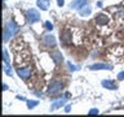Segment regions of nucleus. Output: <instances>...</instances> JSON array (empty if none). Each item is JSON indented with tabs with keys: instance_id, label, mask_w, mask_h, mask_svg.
<instances>
[{
	"instance_id": "6",
	"label": "nucleus",
	"mask_w": 124,
	"mask_h": 117,
	"mask_svg": "<svg viewBox=\"0 0 124 117\" xmlns=\"http://www.w3.org/2000/svg\"><path fill=\"white\" fill-rule=\"evenodd\" d=\"M18 76L22 78V79H27L31 76V68H26V69H18L17 70Z\"/></svg>"
},
{
	"instance_id": "7",
	"label": "nucleus",
	"mask_w": 124,
	"mask_h": 117,
	"mask_svg": "<svg viewBox=\"0 0 124 117\" xmlns=\"http://www.w3.org/2000/svg\"><path fill=\"white\" fill-rule=\"evenodd\" d=\"M108 22V17L106 14H98L96 17V23L97 25H106Z\"/></svg>"
},
{
	"instance_id": "9",
	"label": "nucleus",
	"mask_w": 124,
	"mask_h": 117,
	"mask_svg": "<svg viewBox=\"0 0 124 117\" xmlns=\"http://www.w3.org/2000/svg\"><path fill=\"white\" fill-rule=\"evenodd\" d=\"M50 5V0H38V7L43 10H46Z\"/></svg>"
},
{
	"instance_id": "13",
	"label": "nucleus",
	"mask_w": 124,
	"mask_h": 117,
	"mask_svg": "<svg viewBox=\"0 0 124 117\" xmlns=\"http://www.w3.org/2000/svg\"><path fill=\"white\" fill-rule=\"evenodd\" d=\"M89 13H91V8H89V7H85V9H81L80 10V14L81 16H88Z\"/></svg>"
},
{
	"instance_id": "18",
	"label": "nucleus",
	"mask_w": 124,
	"mask_h": 117,
	"mask_svg": "<svg viewBox=\"0 0 124 117\" xmlns=\"http://www.w3.org/2000/svg\"><path fill=\"white\" fill-rule=\"evenodd\" d=\"M57 4H58V7H62L65 4V0H57Z\"/></svg>"
},
{
	"instance_id": "2",
	"label": "nucleus",
	"mask_w": 124,
	"mask_h": 117,
	"mask_svg": "<svg viewBox=\"0 0 124 117\" xmlns=\"http://www.w3.org/2000/svg\"><path fill=\"white\" fill-rule=\"evenodd\" d=\"M27 18H29L30 23H34V22L39 21L40 14H39V12L36 9H30V10H27Z\"/></svg>"
},
{
	"instance_id": "11",
	"label": "nucleus",
	"mask_w": 124,
	"mask_h": 117,
	"mask_svg": "<svg viewBox=\"0 0 124 117\" xmlns=\"http://www.w3.org/2000/svg\"><path fill=\"white\" fill-rule=\"evenodd\" d=\"M102 86H103V87H106V88H110V90H115L116 88V85L112 81H108V79L102 81Z\"/></svg>"
},
{
	"instance_id": "1",
	"label": "nucleus",
	"mask_w": 124,
	"mask_h": 117,
	"mask_svg": "<svg viewBox=\"0 0 124 117\" xmlns=\"http://www.w3.org/2000/svg\"><path fill=\"white\" fill-rule=\"evenodd\" d=\"M16 33H17V26L14 25V22L10 21V22L7 25L5 29H4V40H5V42L9 40V39L13 37Z\"/></svg>"
},
{
	"instance_id": "19",
	"label": "nucleus",
	"mask_w": 124,
	"mask_h": 117,
	"mask_svg": "<svg viewBox=\"0 0 124 117\" xmlns=\"http://www.w3.org/2000/svg\"><path fill=\"white\" fill-rule=\"evenodd\" d=\"M97 113H98V111H97V109H92V111L89 112V115H97Z\"/></svg>"
},
{
	"instance_id": "5",
	"label": "nucleus",
	"mask_w": 124,
	"mask_h": 117,
	"mask_svg": "<svg viewBox=\"0 0 124 117\" xmlns=\"http://www.w3.org/2000/svg\"><path fill=\"white\" fill-rule=\"evenodd\" d=\"M43 43L48 47H54L57 42H56V39H54L53 35H45V37L43 38Z\"/></svg>"
},
{
	"instance_id": "16",
	"label": "nucleus",
	"mask_w": 124,
	"mask_h": 117,
	"mask_svg": "<svg viewBox=\"0 0 124 117\" xmlns=\"http://www.w3.org/2000/svg\"><path fill=\"white\" fill-rule=\"evenodd\" d=\"M45 27H46V30H52V29H53V25H52L49 21H46V22H45Z\"/></svg>"
},
{
	"instance_id": "15",
	"label": "nucleus",
	"mask_w": 124,
	"mask_h": 117,
	"mask_svg": "<svg viewBox=\"0 0 124 117\" xmlns=\"http://www.w3.org/2000/svg\"><path fill=\"white\" fill-rule=\"evenodd\" d=\"M36 105H38V101H35V100L27 101V107H29V108H34V107H36Z\"/></svg>"
},
{
	"instance_id": "3",
	"label": "nucleus",
	"mask_w": 124,
	"mask_h": 117,
	"mask_svg": "<svg viewBox=\"0 0 124 117\" xmlns=\"http://www.w3.org/2000/svg\"><path fill=\"white\" fill-rule=\"evenodd\" d=\"M61 40H62V43H65V44H69V43L72 42V35L70 33V30H65L63 33L61 31Z\"/></svg>"
},
{
	"instance_id": "10",
	"label": "nucleus",
	"mask_w": 124,
	"mask_h": 117,
	"mask_svg": "<svg viewBox=\"0 0 124 117\" xmlns=\"http://www.w3.org/2000/svg\"><path fill=\"white\" fill-rule=\"evenodd\" d=\"M85 4H87V0H74L70 4V7L71 8H83V5H85Z\"/></svg>"
},
{
	"instance_id": "8",
	"label": "nucleus",
	"mask_w": 124,
	"mask_h": 117,
	"mask_svg": "<svg viewBox=\"0 0 124 117\" xmlns=\"http://www.w3.org/2000/svg\"><path fill=\"white\" fill-rule=\"evenodd\" d=\"M52 57L54 58V62H56V64H61L62 60H63L62 53L60 52V51H53V52H52Z\"/></svg>"
},
{
	"instance_id": "17",
	"label": "nucleus",
	"mask_w": 124,
	"mask_h": 117,
	"mask_svg": "<svg viewBox=\"0 0 124 117\" xmlns=\"http://www.w3.org/2000/svg\"><path fill=\"white\" fill-rule=\"evenodd\" d=\"M118 79H119V81L124 79V72H122V73H119V74H118Z\"/></svg>"
},
{
	"instance_id": "14",
	"label": "nucleus",
	"mask_w": 124,
	"mask_h": 117,
	"mask_svg": "<svg viewBox=\"0 0 124 117\" xmlns=\"http://www.w3.org/2000/svg\"><path fill=\"white\" fill-rule=\"evenodd\" d=\"M63 104H65V100H58V103H54V104L52 105V108H53V109L60 108V107H62Z\"/></svg>"
},
{
	"instance_id": "4",
	"label": "nucleus",
	"mask_w": 124,
	"mask_h": 117,
	"mask_svg": "<svg viewBox=\"0 0 124 117\" xmlns=\"http://www.w3.org/2000/svg\"><path fill=\"white\" fill-rule=\"evenodd\" d=\"M62 87H63V83H62L61 81H56L54 83L50 86V88H49V94H57V92H60L61 90H62Z\"/></svg>"
},
{
	"instance_id": "12",
	"label": "nucleus",
	"mask_w": 124,
	"mask_h": 117,
	"mask_svg": "<svg viewBox=\"0 0 124 117\" xmlns=\"http://www.w3.org/2000/svg\"><path fill=\"white\" fill-rule=\"evenodd\" d=\"M92 70H98V69H111V65H106V64H96L91 66Z\"/></svg>"
}]
</instances>
